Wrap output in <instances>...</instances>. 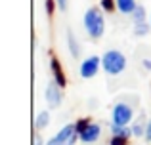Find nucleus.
Segmentation results:
<instances>
[{"label":"nucleus","instance_id":"nucleus-8","mask_svg":"<svg viewBox=\"0 0 151 145\" xmlns=\"http://www.w3.org/2000/svg\"><path fill=\"white\" fill-rule=\"evenodd\" d=\"M50 67H52V74H54V80H55V82H58V84L63 88V86H65V74H63L61 65H59V61L55 59V57H52Z\"/></svg>","mask_w":151,"mask_h":145},{"label":"nucleus","instance_id":"nucleus-18","mask_svg":"<svg viewBox=\"0 0 151 145\" xmlns=\"http://www.w3.org/2000/svg\"><path fill=\"white\" fill-rule=\"evenodd\" d=\"M67 2H69V0H55V4H58V8H59L61 11L67 10Z\"/></svg>","mask_w":151,"mask_h":145},{"label":"nucleus","instance_id":"nucleus-3","mask_svg":"<svg viewBox=\"0 0 151 145\" xmlns=\"http://www.w3.org/2000/svg\"><path fill=\"white\" fill-rule=\"evenodd\" d=\"M78 138V128L77 124H65L52 139H48L46 145H75Z\"/></svg>","mask_w":151,"mask_h":145},{"label":"nucleus","instance_id":"nucleus-15","mask_svg":"<svg viewBox=\"0 0 151 145\" xmlns=\"http://www.w3.org/2000/svg\"><path fill=\"white\" fill-rule=\"evenodd\" d=\"M115 6H117V2H115V0H101V8L105 11H111Z\"/></svg>","mask_w":151,"mask_h":145},{"label":"nucleus","instance_id":"nucleus-10","mask_svg":"<svg viewBox=\"0 0 151 145\" xmlns=\"http://www.w3.org/2000/svg\"><path fill=\"white\" fill-rule=\"evenodd\" d=\"M67 44H69V52L73 57H78L81 56V48H78V42L75 40V34L71 31H67Z\"/></svg>","mask_w":151,"mask_h":145},{"label":"nucleus","instance_id":"nucleus-5","mask_svg":"<svg viewBox=\"0 0 151 145\" xmlns=\"http://www.w3.org/2000/svg\"><path fill=\"white\" fill-rule=\"evenodd\" d=\"M132 105H128L126 101H119L113 107V124L117 126H128V122L132 120Z\"/></svg>","mask_w":151,"mask_h":145},{"label":"nucleus","instance_id":"nucleus-19","mask_svg":"<svg viewBox=\"0 0 151 145\" xmlns=\"http://www.w3.org/2000/svg\"><path fill=\"white\" fill-rule=\"evenodd\" d=\"M144 67L147 69V71H151V61L149 59H144Z\"/></svg>","mask_w":151,"mask_h":145},{"label":"nucleus","instance_id":"nucleus-21","mask_svg":"<svg viewBox=\"0 0 151 145\" xmlns=\"http://www.w3.org/2000/svg\"><path fill=\"white\" fill-rule=\"evenodd\" d=\"M149 17H151V15H149ZM149 23H151V19H149Z\"/></svg>","mask_w":151,"mask_h":145},{"label":"nucleus","instance_id":"nucleus-11","mask_svg":"<svg viewBox=\"0 0 151 145\" xmlns=\"http://www.w3.org/2000/svg\"><path fill=\"white\" fill-rule=\"evenodd\" d=\"M50 122V113L48 111H42L37 115V120H35V130H42V128H46Z\"/></svg>","mask_w":151,"mask_h":145},{"label":"nucleus","instance_id":"nucleus-16","mask_svg":"<svg viewBox=\"0 0 151 145\" xmlns=\"http://www.w3.org/2000/svg\"><path fill=\"white\" fill-rule=\"evenodd\" d=\"M128 139L122 138V136H113V139H111V145H126Z\"/></svg>","mask_w":151,"mask_h":145},{"label":"nucleus","instance_id":"nucleus-9","mask_svg":"<svg viewBox=\"0 0 151 145\" xmlns=\"http://www.w3.org/2000/svg\"><path fill=\"white\" fill-rule=\"evenodd\" d=\"M115 2H117V10L121 14H132L138 6L136 0H115Z\"/></svg>","mask_w":151,"mask_h":145},{"label":"nucleus","instance_id":"nucleus-14","mask_svg":"<svg viewBox=\"0 0 151 145\" xmlns=\"http://www.w3.org/2000/svg\"><path fill=\"white\" fill-rule=\"evenodd\" d=\"M142 120H144V119L136 120V122L132 124V132H134V136H142V134H145V128H144V124H142Z\"/></svg>","mask_w":151,"mask_h":145},{"label":"nucleus","instance_id":"nucleus-7","mask_svg":"<svg viewBox=\"0 0 151 145\" xmlns=\"http://www.w3.org/2000/svg\"><path fill=\"white\" fill-rule=\"evenodd\" d=\"M44 99H46V103H48L52 109H55V107H59V105H61V90H59V84H58V82H50V84L46 86V90H44Z\"/></svg>","mask_w":151,"mask_h":145},{"label":"nucleus","instance_id":"nucleus-6","mask_svg":"<svg viewBox=\"0 0 151 145\" xmlns=\"http://www.w3.org/2000/svg\"><path fill=\"white\" fill-rule=\"evenodd\" d=\"M100 65H101V57H98V56L86 57V59L81 63V76L82 78H92V76H96Z\"/></svg>","mask_w":151,"mask_h":145},{"label":"nucleus","instance_id":"nucleus-1","mask_svg":"<svg viewBox=\"0 0 151 145\" xmlns=\"http://www.w3.org/2000/svg\"><path fill=\"white\" fill-rule=\"evenodd\" d=\"M82 23H84V29H86V33H88V36L94 38V40L101 38L103 33H105V19H103L101 11L98 10V8H88L86 14H84Z\"/></svg>","mask_w":151,"mask_h":145},{"label":"nucleus","instance_id":"nucleus-4","mask_svg":"<svg viewBox=\"0 0 151 145\" xmlns=\"http://www.w3.org/2000/svg\"><path fill=\"white\" fill-rule=\"evenodd\" d=\"M77 128H78V139H81L82 143H94V141L100 139V134H101L100 124L86 122V120H78Z\"/></svg>","mask_w":151,"mask_h":145},{"label":"nucleus","instance_id":"nucleus-17","mask_svg":"<svg viewBox=\"0 0 151 145\" xmlns=\"http://www.w3.org/2000/svg\"><path fill=\"white\" fill-rule=\"evenodd\" d=\"M145 139L147 141H151V120H147V124H145Z\"/></svg>","mask_w":151,"mask_h":145},{"label":"nucleus","instance_id":"nucleus-13","mask_svg":"<svg viewBox=\"0 0 151 145\" xmlns=\"http://www.w3.org/2000/svg\"><path fill=\"white\" fill-rule=\"evenodd\" d=\"M132 17H134V23L145 21V8L144 6H136V10L132 11Z\"/></svg>","mask_w":151,"mask_h":145},{"label":"nucleus","instance_id":"nucleus-2","mask_svg":"<svg viewBox=\"0 0 151 145\" xmlns=\"http://www.w3.org/2000/svg\"><path fill=\"white\" fill-rule=\"evenodd\" d=\"M101 65L107 74H121L126 69V57L119 50H107L101 56Z\"/></svg>","mask_w":151,"mask_h":145},{"label":"nucleus","instance_id":"nucleus-12","mask_svg":"<svg viewBox=\"0 0 151 145\" xmlns=\"http://www.w3.org/2000/svg\"><path fill=\"white\" fill-rule=\"evenodd\" d=\"M151 29V23H145V21H140L134 25V33H136V36H145V34L149 33Z\"/></svg>","mask_w":151,"mask_h":145},{"label":"nucleus","instance_id":"nucleus-20","mask_svg":"<svg viewBox=\"0 0 151 145\" xmlns=\"http://www.w3.org/2000/svg\"><path fill=\"white\" fill-rule=\"evenodd\" d=\"M35 145H42V138H40V136H35Z\"/></svg>","mask_w":151,"mask_h":145}]
</instances>
